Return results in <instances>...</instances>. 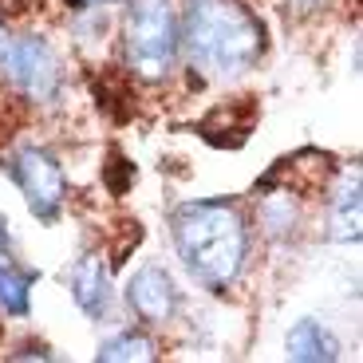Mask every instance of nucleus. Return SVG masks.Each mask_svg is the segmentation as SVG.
Returning <instances> with one entry per match:
<instances>
[{
    "label": "nucleus",
    "mask_w": 363,
    "mask_h": 363,
    "mask_svg": "<svg viewBox=\"0 0 363 363\" xmlns=\"http://www.w3.org/2000/svg\"><path fill=\"white\" fill-rule=\"evenodd\" d=\"M170 241L186 277L213 296L233 289L245 277L249 257H253L249 218L229 198H194L174 206Z\"/></svg>",
    "instance_id": "1"
},
{
    "label": "nucleus",
    "mask_w": 363,
    "mask_h": 363,
    "mask_svg": "<svg viewBox=\"0 0 363 363\" xmlns=\"http://www.w3.org/2000/svg\"><path fill=\"white\" fill-rule=\"evenodd\" d=\"M182 52L209 83H233L249 75L264 55V20L245 0H186L178 12Z\"/></svg>",
    "instance_id": "2"
},
{
    "label": "nucleus",
    "mask_w": 363,
    "mask_h": 363,
    "mask_svg": "<svg viewBox=\"0 0 363 363\" xmlns=\"http://www.w3.org/2000/svg\"><path fill=\"white\" fill-rule=\"evenodd\" d=\"M182 60V24L170 0H127L123 64L143 83H166Z\"/></svg>",
    "instance_id": "3"
},
{
    "label": "nucleus",
    "mask_w": 363,
    "mask_h": 363,
    "mask_svg": "<svg viewBox=\"0 0 363 363\" xmlns=\"http://www.w3.org/2000/svg\"><path fill=\"white\" fill-rule=\"evenodd\" d=\"M0 83L32 107H52L64 95V60L44 36L0 24Z\"/></svg>",
    "instance_id": "4"
},
{
    "label": "nucleus",
    "mask_w": 363,
    "mask_h": 363,
    "mask_svg": "<svg viewBox=\"0 0 363 363\" xmlns=\"http://www.w3.org/2000/svg\"><path fill=\"white\" fill-rule=\"evenodd\" d=\"M9 178L16 182V190L24 194L28 213L40 221V225H55L64 218L67 194H72V182H67V170L60 162V155H52L48 146H16L9 155Z\"/></svg>",
    "instance_id": "5"
},
{
    "label": "nucleus",
    "mask_w": 363,
    "mask_h": 363,
    "mask_svg": "<svg viewBox=\"0 0 363 363\" xmlns=\"http://www.w3.org/2000/svg\"><path fill=\"white\" fill-rule=\"evenodd\" d=\"M123 304L127 312L146 328H162L182 312V289L174 281V272L158 261L138 264L123 284Z\"/></svg>",
    "instance_id": "6"
},
{
    "label": "nucleus",
    "mask_w": 363,
    "mask_h": 363,
    "mask_svg": "<svg viewBox=\"0 0 363 363\" xmlns=\"http://www.w3.org/2000/svg\"><path fill=\"white\" fill-rule=\"evenodd\" d=\"M67 292H72L75 308L87 320L103 324L115 312V281H111V264L103 253H79L67 269Z\"/></svg>",
    "instance_id": "7"
},
{
    "label": "nucleus",
    "mask_w": 363,
    "mask_h": 363,
    "mask_svg": "<svg viewBox=\"0 0 363 363\" xmlns=\"http://www.w3.org/2000/svg\"><path fill=\"white\" fill-rule=\"evenodd\" d=\"M359 166H344L336 182L328 186V213H324V237L336 245H355L359 241Z\"/></svg>",
    "instance_id": "8"
},
{
    "label": "nucleus",
    "mask_w": 363,
    "mask_h": 363,
    "mask_svg": "<svg viewBox=\"0 0 363 363\" xmlns=\"http://www.w3.org/2000/svg\"><path fill=\"white\" fill-rule=\"evenodd\" d=\"M284 355L296 363H336L344 355V344L324 320L300 316L296 324L284 332Z\"/></svg>",
    "instance_id": "9"
},
{
    "label": "nucleus",
    "mask_w": 363,
    "mask_h": 363,
    "mask_svg": "<svg viewBox=\"0 0 363 363\" xmlns=\"http://www.w3.org/2000/svg\"><path fill=\"white\" fill-rule=\"evenodd\" d=\"M36 281H40V269L24 264L20 257H0V308H4V316L28 320Z\"/></svg>",
    "instance_id": "10"
},
{
    "label": "nucleus",
    "mask_w": 363,
    "mask_h": 363,
    "mask_svg": "<svg viewBox=\"0 0 363 363\" xmlns=\"http://www.w3.org/2000/svg\"><path fill=\"white\" fill-rule=\"evenodd\" d=\"M261 233L272 241H296L300 229H304V213H300V201L292 198V190H272L261 201Z\"/></svg>",
    "instance_id": "11"
},
{
    "label": "nucleus",
    "mask_w": 363,
    "mask_h": 363,
    "mask_svg": "<svg viewBox=\"0 0 363 363\" xmlns=\"http://www.w3.org/2000/svg\"><path fill=\"white\" fill-rule=\"evenodd\" d=\"M95 359L103 363H127V359H158V344L146 332H130V328H123V332H115V336H107L99 347H95Z\"/></svg>",
    "instance_id": "12"
},
{
    "label": "nucleus",
    "mask_w": 363,
    "mask_h": 363,
    "mask_svg": "<svg viewBox=\"0 0 363 363\" xmlns=\"http://www.w3.org/2000/svg\"><path fill=\"white\" fill-rule=\"evenodd\" d=\"M0 257H16V233L4 213H0Z\"/></svg>",
    "instance_id": "13"
},
{
    "label": "nucleus",
    "mask_w": 363,
    "mask_h": 363,
    "mask_svg": "<svg viewBox=\"0 0 363 363\" xmlns=\"http://www.w3.org/2000/svg\"><path fill=\"white\" fill-rule=\"evenodd\" d=\"M67 9H79V12H91V9H107V4H118V0H64Z\"/></svg>",
    "instance_id": "14"
}]
</instances>
